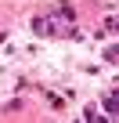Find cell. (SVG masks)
Masks as SVG:
<instances>
[{
  "label": "cell",
  "mask_w": 119,
  "mask_h": 123,
  "mask_svg": "<svg viewBox=\"0 0 119 123\" xmlns=\"http://www.w3.org/2000/svg\"><path fill=\"white\" fill-rule=\"evenodd\" d=\"M105 109L112 112V119L119 123V91H112V94H105Z\"/></svg>",
  "instance_id": "1"
},
{
  "label": "cell",
  "mask_w": 119,
  "mask_h": 123,
  "mask_svg": "<svg viewBox=\"0 0 119 123\" xmlns=\"http://www.w3.org/2000/svg\"><path fill=\"white\" fill-rule=\"evenodd\" d=\"M108 29H112V33H119V15H115V18H108Z\"/></svg>",
  "instance_id": "2"
}]
</instances>
